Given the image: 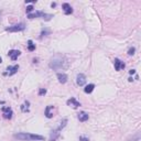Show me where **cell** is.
I'll return each instance as SVG.
<instances>
[{"label":"cell","mask_w":141,"mask_h":141,"mask_svg":"<svg viewBox=\"0 0 141 141\" xmlns=\"http://www.w3.org/2000/svg\"><path fill=\"white\" fill-rule=\"evenodd\" d=\"M50 67L52 70H61V68H65L67 67V61L66 58L64 55H61V54H56L54 55L50 61Z\"/></svg>","instance_id":"obj_1"},{"label":"cell","mask_w":141,"mask_h":141,"mask_svg":"<svg viewBox=\"0 0 141 141\" xmlns=\"http://www.w3.org/2000/svg\"><path fill=\"white\" fill-rule=\"evenodd\" d=\"M14 138L18 140H22V141H34V140H44L43 136L40 134H34V133H26V132H20L16 133Z\"/></svg>","instance_id":"obj_2"},{"label":"cell","mask_w":141,"mask_h":141,"mask_svg":"<svg viewBox=\"0 0 141 141\" xmlns=\"http://www.w3.org/2000/svg\"><path fill=\"white\" fill-rule=\"evenodd\" d=\"M39 17H42L46 21H49V20H51V18H53L52 14H46V13H44L43 11H35V12H33V13L28 14L29 19H34V18H39Z\"/></svg>","instance_id":"obj_3"},{"label":"cell","mask_w":141,"mask_h":141,"mask_svg":"<svg viewBox=\"0 0 141 141\" xmlns=\"http://www.w3.org/2000/svg\"><path fill=\"white\" fill-rule=\"evenodd\" d=\"M25 29V25L24 23H19V24H14L12 26H9L6 30L8 32H20V31H23Z\"/></svg>","instance_id":"obj_4"},{"label":"cell","mask_w":141,"mask_h":141,"mask_svg":"<svg viewBox=\"0 0 141 141\" xmlns=\"http://www.w3.org/2000/svg\"><path fill=\"white\" fill-rule=\"evenodd\" d=\"M2 115H4V118L6 119H11L13 115V111L10 107H4L2 108Z\"/></svg>","instance_id":"obj_5"},{"label":"cell","mask_w":141,"mask_h":141,"mask_svg":"<svg viewBox=\"0 0 141 141\" xmlns=\"http://www.w3.org/2000/svg\"><path fill=\"white\" fill-rule=\"evenodd\" d=\"M114 65H115V70L116 71H120V70H124L126 64L122 61H120L119 59H115L114 60Z\"/></svg>","instance_id":"obj_6"},{"label":"cell","mask_w":141,"mask_h":141,"mask_svg":"<svg viewBox=\"0 0 141 141\" xmlns=\"http://www.w3.org/2000/svg\"><path fill=\"white\" fill-rule=\"evenodd\" d=\"M66 104H67V106H70V107H72V108H74V109H76V108H78V107L80 106V103H79V101H77L74 97L70 98V99H68V100L66 101Z\"/></svg>","instance_id":"obj_7"},{"label":"cell","mask_w":141,"mask_h":141,"mask_svg":"<svg viewBox=\"0 0 141 141\" xmlns=\"http://www.w3.org/2000/svg\"><path fill=\"white\" fill-rule=\"evenodd\" d=\"M76 83H77V85H78V86H84V85H85V83H86V76L84 74H82V73L77 74Z\"/></svg>","instance_id":"obj_8"},{"label":"cell","mask_w":141,"mask_h":141,"mask_svg":"<svg viewBox=\"0 0 141 141\" xmlns=\"http://www.w3.org/2000/svg\"><path fill=\"white\" fill-rule=\"evenodd\" d=\"M19 70V65H13V66H8L7 68V73H5V75H9V76H11V75H14Z\"/></svg>","instance_id":"obj_9"},{"label":"cell","mask_w":141,"mask_h":141,"mask_svg":"<svg viewBox=\"0 0 141 141\" xmlns=\"http://www.w3.org/2000/svg\"><path fill=\"white\" fill-rule=\"evenodd\" d=\"M20 54H21V52L18 51V50H10L9 53H8V55L10 56V59L12 60V61H16V60L20 56Z\"/></svg>","instance_id":"obj_10"},{"label":"cell","mask_w":141,"mask_h":141,"mask_svg":"<svg viewBox=\"0 0 141 141\" xmlns=\"http://www.w3.org/2000/svg\"><path fill=\"white\" fill-rule=\"evenodd\" d=\"M44 115H45V117L46 118H53V106H46V108H45V111H44Z\"/></svg>","instance_id":"obj_11"},{"label":"cell","mask_w":141,"mask_h":141,"mask_svg":"<svg viewBox=\"0 0 141 141\" xmlns=\"http://www.w3.org/2000/svg\"><path fill=\"white\" fill-rule=\"evenodd\" d=\"M58 79H59V82L61 83V84H65L67 82V79H68V77H67V75L66 74H64V73H58Z\"/></svg>","instance_id":"obj_12"},{"label":"cell","mask_w":141,"mask_h":141,"mask_svg":"<svg viewBox=\"0 0 141 141\" xmlns=\"http://www.w3.org/2000/svg\"><path fill=\"white\" fill-rule=\"evenodd\" d=\"M62 9H63V11H64L65 14H71V13H73V8H72L68 4H63V5H62Z\"/></svg>","instance_id":"obj_13"},{"label":"cell","mask_w":141,"mask_h":141,"mask_svg":"<svg viewBox=\"0 0 141 141\" xmlns=\"http://www.w3.org/2000/svg\"><path fill=\"white\" fill-rule=\"evenodd\" d=\"M77 118H78V120L80 122H85V121H87L88 120V118H89V116H88V114H86V112H79L78 114V116H77Z\"/></svg>","instance_id":"obj_14"},{"label":"cell","mask_w":141,"mask_h":141,"mask_svg":"<svg viewBox=\"0 0 141 141\" xmlns=\"http://www.w3.org/2000/svg\"><path fill=\"white\" fill-rule=\"evenodd\" d=\"M60 137V131L58 129H55V130H52V132H51V137H50V141H56V139Z\"/></svg>","instance_id":"obj_15"},{"label":"cell","mask_w":141,"mask_h":141,"mask_svg":"<svg viewBox=\"0 0 141 141\" xmlns=\"http://www.w3.org/2000/svg\"><path fill=\"white\" fill-rule=\"evenodd\" d=\"M94 88H95L94 84H88V85L84 88V92H85L86 94H91V93H93V91H94Z\"/></svg>","instance_id":"obj_16"},{"label":"cell","mask_w":141,"mask_h":141,"mask_svg":"<svg viewBox=\"0 0 141 141\" xmlns=\"http://www.w3.org/2000/svg\"><path fill=\"white\" fill-rule=\"evenodd\" d=\"M29 106H30V103H29L28 100H25V101H24V104L21 105V110H22L23 112H29V111H30Z\"/></svg>","instance_id":"obj_17"},{"label":"cell","mask_w":141,"mask_h":141,"mask_svg":"<svg viewBox=\"0 0 141 141\" xmlns=\"http://www.w3.org/2000/svg\"><path fill=\"white\" fill-rule=\"evenodd\" d=\"M28 50L31 51V52L35 51V44L33 43V41H32V40H29L28 41Z\"/></svg>","instance_id":"obj_18"},{"label":"cell","mask_w":141,"mask_h":141,"mask_svg":"<svg viewBox=\"0 0 141 141\" xmlns=\"http://www.w3.org/2000/svg\"><path fill=\"white\" fill-rule=\"evenodd\" d=\"M66 124H67V119H66V118H64V119H63V120L61 121V125H60V126H59V127H58V128H56V129H58V130H59V131H61V130H62V129H63V128H64V127H65V126H66Z\"/></svg>","instance_id":"obj_19"},{"label":"cell","mask_w":141,"mask_h":141,"mask_svg":"<svg viewBox=\"0 0 141 141\" xmlns=\"http://www.w3.org/2000/svg\"><path fill=\"white\" fill-rule=\"evenodd\" d=\"M140 140V133H137L134 137H132L131 139H128V141H139Z\"/></svg>","instance_id":"obj_20"},{"label":"cell","mask_w":141,"mask_h":141,"mask_svg":"<svg viewBox=\"0 0 141 141\" xmlns=\"http://www.w3.org/2000/svg\"><path fill=\"white\" fill-rule=\"evenodd\" d=\"M46 94V89L45 88H40L39 89V96H44Z\"/></svg>","instance_id":"obj_21"},{"label":"cell","mask_w":141,"mask_h":141,"mask_svg":"<svg viewBox=\"0 0 141 141\" xmlns=\"http://www.w3.org/2000/svg\"><path fill=\"white\" fill-rule=\"evenodd\" d=\"M33 10H34L33 6H28V7H26V13H28V14H30Z\"/></svg>","instance_id":"obj_22"},{"label":"cell","mask_w":141,"mask_h":141,"mask_svg":"<svg viewBox=\"0 0 141 141\" xmlns=\"http://www.w3.org/2000/svg\"><path fill=\"white\" fill-rule=\"evenodd\" d=\"M50 33V31L49 30H42V32H41V38H43V37H46L47 34Z\"/></svg>","instance_id":"obj_23"},{"label":"cell","mask_w":141,"mask_h":141,"mask_svg":"<svg viewBox=\"0 0 141 141\" xmlns=\"http://www.w3.org/2000/svg\"><path fill=\"white\" fill-rule=\"evenodd\" d=\"M134 52H136V49H134V47H130L129 51H128V54H129V55H133Z\"/></svg>","instance_id":"obj_24"},{"label":"cell","mask_w":141,"mask_h":141,"mask_svg":"<svg viewBox=\"0 0 141 141\" xmlns=\"http://www.w3.org/2000/svg\"><path fill=\"white\" fill-rule=\"evenodd\" d=\"M79 141H89V139L87 137H84V136H80L79 137Z\"/></svg>","instance_id":"obj_25"},{"label":"cell","mask_w":141,"mask_h":141,"mask_svg":"<svg viewBox=\"0 0 141 141\" xmlns=\"http://www.w3.org/2000/svg\"><path fill=\"white\" fill-rule=\"evenodd\" d=\"M129 73H130L131 75H133V74H136V70H130V71H129Z\"/></svg>","instance_id":"obj_26"},{"label":"cell","mask_w":141,"mask_h":141,"mask_svg":"<svg viewBox=\"0 0 141 141\" xmlns=\"http://www.w3.org/2000/svg\"><path fill=\"white\" fill-rule=\"evenodd\" d=\"M0 63H2V59L1 58H0Z\"/></svg>","instance_id":"obj_27"}]
</instances>
